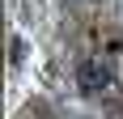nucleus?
I'll return each instance as SVG.
<instances>
[{"mask_svg":"<svg viewBox=\"0 0 123 119\" xmlns=\"http://www.w3.org/2000/svg\"><path fill=\"white\" fill-rule=\"evenodd\" d=\"M76 85H81V94H89V98L111 94V89H115V68H111V60H102V55L81 60V64H76Z\"/></svg>","mask_w":123,"mask_h":119,"instance_id":"f257e3e1","label":"nucleus"}]
</instances>
